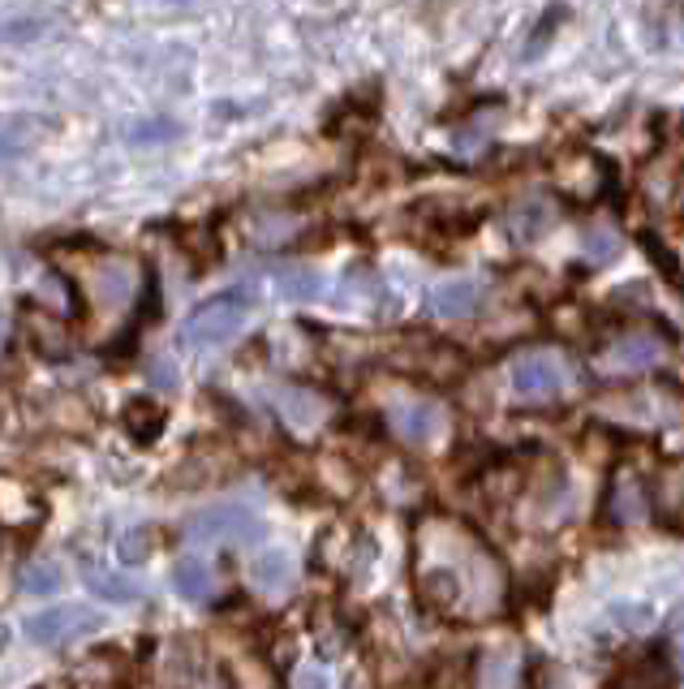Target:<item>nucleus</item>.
Returning a JSON list of instances; mask_svg holds the SVG:
<instances>
[{"instance_id": "12", "label": "nucleus", "mask_w": 684, "mask_h": 689, "mask_svg": "<svg viewBox=\"0 0 684 689\" xmlns=\"http://www.w3.org/2000/svg\"><path fill=\"white\" fill-rule=\"evenodd\" d=\"M172 591L181 594V599H190V603L211 599V594H216V573H211V564L202 557H181L172 564Z\"/></svg>"}, {"instance_id": "16", "label": "nucleus", "mask_w": 684, "mask_h": 689, "mask_svg": "<svg viewBox=\"0 0 684 689\" xmlns=\"http://www.w3.org/2000/svg\"><path fill=\"white\" fill-rule=\"evenodd\" d=\"M126 427H130V435L138 444H151L163 431V410L156 401H130L126 405Z\"/></svg>"}, {"instance_id": "10", "label": "nucleus", "mask_w": 684, "mask_h": 689, "mask_svg": "<svg viewBox=\"0 0 684 689\" xmlns=\"http://www.w3.org/2000/svg\"><path fill=\"white\" fill-rule=\"evenodd\" d=\"M439 410L435 405H426V401H405V405H396L391 410V431L400 435V440H409V444H426L435 431H439Z\"/></svg>"}, {"instance_id": "24", "label": "nucleus", "mask_w": 684, "mask_h": 689, "mask_svg": "<svg viewBox=\"0 0 684 689\" xmlns=\"http://www.w3.org/2000/svg\"><path fill=\"white\" fill-rule=\"evenodd\" d=\"M4 336H9V315H4V306H0V350H4Z\"/></svg>"}, {"instance_id": "6", "label": "nucleus", "mask_w": 684, "mask_h": 689, "mask_svg": "<svg viewBox=\"0 0 684 689\" xmlns=\"http://www.w3.org/2000/svg\"><path fill=\"white\" fill-rule=\"evenodd\" d=\"M414 594H418V603L426 612L444 617V612L460 608V599H465V573L456 564H448V560L444 564H426L418 573V582H414Z\"/></svg>"}, {"instance_id": "18", "label": "nucleus", "mask_w": 684, "mask_h": 689, "mask_svg": "<svg viewBox=\"0 0 684 689\" xmlns=\"http://www.w3.org/2000/svg\"><path fill=\"white\" fill-rule=\"evenodd\" d=\"M61 587H66V573H61L57 560H31L22 569V591L27 594H57Z\"/></svg>"}, {"instance_id": "7", "label": "nucleus", "mask_w": 684, "mask_h": 689, "mask_svg": "<svg viewBox=\"0 0 684 689\" xmlns=\"http://www.w3.org/2000/svg\"><path fill=\"white\" fill-rule=\"evenodd\" d=\"M478 306H483V285L474 276H453L430 289V315H439V319H465Z\"/></svg>"}, {"instance_id": "14", "label": "nucleus", "mask_w": 684, "mask_h": 689, "mask_svg": "<svg viewBox=\"0 0 684 689\" xmlns=\"http://www.w3.org/2000/svg\"><path fill=\"white\" fill-rule=\"evenodd\" d=\"M324 272H315V267H289L276 276V294L289 302H315V297H324Z\"/></svg>"}, {"instance_id": "22", "label": "nucleus", "mask_w": 684, "mask_h": 689, "mask_svg": "<svg viewBox=\"0 0 684 689\" xmlns=\"http://www.w3.org/2000/svg\"><path fill=\"white\" fill-rule=\"evenodd\" d=\"M616 621L628 624V629H646L654 617H651V608H646V603H633V608H616Z\"/></svg>"}, {"instance_id": "2", "label": "nucleus", "mask_w": 684, "mask_h": 689, "mask_svg": "<svg viewBox=\"0 0 684 689\" xmlns=\"http://www.w3.org/2000/svg\"><path fill=\"white\" fill-rule=\"evenodd\" d=\"M186 534L195 543H259L262 518L246 504H216V509L195 513L186 522Z\"/></svg>"}, {"instance_id": "21", "label": "nucleus", "mask_w": 684, "mask_h": 689, "mask_svg": "<svg viewBox=\"0 0 684 689\" xmlns=\"http://www.w3.org/2000/svg\"><path fill=\"white\" fill-rule=\"evenodd\" d=\"M147 543H151V534H147V530H133V534H126V539H121V560H130V564L147 560L151 557V548H147Z\"/></svg>"}, {"instance_id": "8", "label": "nucleus", "mask_w": 684, "mask_h": 689, "mask_svg": "<svg viewBox=\"0 0 684 689\" xmlns=\"http://www.w3.org/2000/svg\"><path fill=\"white\" fill-rule=\"evenodd\" d=\"M663 341L654 332H619L616 341L607 345V362L612 366H624V371H651L663 362Z\"/></svg>"}, {"instance_id": "13", "label": "nucleus", "mask_w": 684, "mask_h": 689, "mask_svg": "<svg viewBox=\"0 0 684 689\" xmlns=\"http://www.w3.org/2000/svg\"><path fill=\"white\" fill-rule=\"evenodd\" d=\"M607 513H612L616 522H642V518L651 513V504H646V492H642V479H637V474H619L616 483H612Z\"/></svg>"}, {"instance_id": "5", "label": "nucleus", "mask_w": 684, "mask_h": 689, "mask_svg": "<svg viewBox=\"0 0 684 689\" xmlns=\"http://www.w3.org/2000/svg\"><path fill=\"white\" fill-rule=\"evenodd\" d=\"M676 686V668L663 647H646L637 656H628L619 663V672L612 677L607 689H672Z\"/></svg>"}, {"instance_id": "11", "label": "nucleus", "mask_w": 684, "mask_h": 689, "mask_svg": "<svg viewBox=\"0 0 684 689\" xmlns=\"http://www.w3.org/2000/svg\"><path fill=\"white\" fill-rule=\"evenodd\" d=\"M250 582H255L262 594H285L294 587V557L280 552V548L259 552V557L250 560Z\"/></svg>"}, {"instance_id": "25", "label": "nucleus", "mask_w": 684, "mask_h": 689, "mask_svg": "<svg viewBox=\"0 0 684 689\" xmlns=\"http://www.w3.org/2000/svg\"><path fill=\"white\" fill-rule=\"evenodd\" d=\"M4 642H9V629H4V624H0V651H4Z\"/></svg>"}, {"instance_id": "4", "label": "nucleus", "mask_w": 684, "mask_h": 689, "mask_svg": "<svg viewBox=\"0 0 684 689\" xmlns=\"http://www.w3.org/2000/svg\"><path fill=\"white\" fill-rule=\"evenodd\" d=\"M99 624V617H91L87 608H52V612H39L27 621V638L34 647H66L73 638L91 633Z\"/></svg>"}, {"instance_id": "15", "label": "nucleus", "mask_w": 684, "mask_h": 689, "mask_svg": "<svg viewBox=\"0 0 684 689\" xmlns=\"http://www.w3.org/2000/svg\"><path fill=\"white\" fill-rule=\"evenodd\" d=\"M276 401H280V410H285V419H289L294 427H315V423L324 419V401L315 393H306V388H285Z\"/></svg>"}, {"instance_id": "20", "label": "nucleus", "mask_w": 684, "mask_h": 689, "mask_svg": "<svg viewBox=\"0 0 684 689\" xmlns=\"http://www.w3.org/2000/svg\"><path fill=\"white\" fill-rule=\"evenodd\" d=\"M582 246H586V259L589 263H612L619 255V246H624V242H619L612 229H589Z\"/></svg>"}, {"instance_id": "3", "label": "nucleus", "mask_w": 684, "mask_h": 689, "mask_svg": "<svg viewBox=\"0 0 684 689\" xmlns=\"http://www.w3.org/2000/svg\"><path fill=\"white\" fill-rule=\"evenodd\" d=\"M568 384V366L559 354H522L513 362V393L522 401H552Z\"/></svg>"}, {"instance_id": "9", "label": "nucleus", "mask_w": 684, "mask_h": 689, "mask_svg": "<svg viewBox=\"0 0 684 689\" xmlns=\"http://www.w3.org/2000/svg\"><path fill=\"white\" fill-rule=\"evenodd\" d=\"M474 686L478 689H525V672H522V656L513 647H499L487 651L478 659V672H474Z\"/></svg>"}, {"instance_id": "19", "label": "nucleus", "mask_w": 684, "mask_h": 689, "mask_svg": "<svg viewBox=\"0 0 684 689\" xmlns=\"http://www.w3.org/2000/svg\"><path fill=\"white\" fill-rule=\"evenodd\" d=\"M547 225H552V211H547V203H522V207L513 211V233H517L522 242H538Z\"/></svg>"}, {"instance_id": "17", "label": "nucleus", "mask_w": 684, "mask_h": 689, "mask_svg": "<svg viewBox=\"0 0 684 689\" xmlns=\"http://www.w3.org/2000/svg\"><path fill=\"white\" fill-rule=\"evenodd\" d=\"M87 587L99 594V599H108V603H133L142 587L130 582V578H117V573H103V569H87Z\"/></svg>"}, {"instance_id": "23", "label": "nucleus", "mask_w": 684, "mask_h": 689, "mask_svg": "<svg viewBox=\"0 0 684 689\" xmlns=\"http://www.w3.org/2000/svg\"><path fill=\"white\" fill-rule=\"evenodd\" d=\"M297 689H331V677H327L324 668H315V663H306V668L297 672Z\"/></svg>"}, {"instance_id": "1", "label": "nucleus", "mask_w": 684, "mask_h": 689, "mask_svg": "<svg viewBox=\"0 0 684 689\" xmlns=\"http://www.w3.org/2000/svg\"><path fill=\"white\" fill-rule=\"evenodd\" d=\"M255 315V297L250 289H225V294L207 297L202 306H195V315L186 319V345L195 350H216V345H228L237 332L250 324Z\"/></svg>"}]
</instances>
